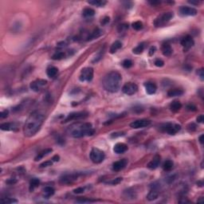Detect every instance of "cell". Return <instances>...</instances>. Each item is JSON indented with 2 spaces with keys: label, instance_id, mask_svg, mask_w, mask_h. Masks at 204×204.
Returning a JSON list of instances; mask_svg holds the SVG:
<instances>
[{
  "label": "cell",
  "instance_id": "5b68a950",
  "mask_svg": "<svg viewBox=\"0 0 204 204\" xmlns=\"http://www.w3.org/2000/svg\"><path fill=\"white\" fill-rule=\"evenodd\" d=\"M93 77H94V69L91 67H86L81 71L79 80L82 82L84 81L89 82L93 80Z\"/></svg>",
  "mask_w": 204,
  "mask_h": 204
},
{
  "label": "cell",
  "instance_id": "836d02e7",
  "mask_svg": "<svg viewBox=\"0 0 204 204\" xmlns=\"http://www.w3.org/2000/svg\"><path fill=\"white\" fill-rule=\"evenodd\" d=\"M173 167V162L171 161V160H166L165 162H164V163H163V170L164 171H171V170L172 169Z\"/></svg>",
  "mask_w": 204,
  "mask_h": 204
},
{
  "label": "cell",
  "instance_id": "8fae6325",
  "mask_svg": "<svg viewBox=\"0 0 204 204\" xmlns=\"http://www.w3.org/2000/svg\"><path fill=\"white\" fill-rule=\"evenodd\" d=\"M163 131L170 135H175L181 129V126L177 124H166L163 126Z\"/></svg>",
  "mask_w": 204,
  "mask_h": 204
},
{
  "label": "cell",
  "instance_id": "60d3db41",
  "mask_svg": "<svg viewBox=\"0 0 204 204\" xmlns=\"http://www.w3.org/2000/svg\"><path fill=\"white\" fill-rule=\"evenodd\" d=\"M76 202L80 203H94L95 201L91 200V199H77Z\"/></svg>",
  "mask_w": 204,
  "mask_h": 204
},
{
  "label": "cell",
  "instance_id": "e0dca14e",
  "mask_svg": "<svg viewBox=\"0 0 204 204\" xmlns=\"http://www.w3.org/2000/svg\"><path fill=\"white\" fill-rule=\"evenodd\" d=\"M160 160H161V157L159 156V155H156V156H154V158L148 163V167L149 169L154 170L157 168L159 167V163H160Z\"/></svg>",
  "mask_w": 204,
  "mask_h": 204
},
{
  "label": "cell",
  "instance_id": "c3c4849f",
  "mask_svg": "<svg viewBox=\"0 0 204 204\" xmlns=\"http://www.w3.org/2000/svg\"><path fill=\"white\" fill-rule=\"evenodd\" d=\"M125 27V29L126 30V29H128V25L127 24H125V25H120V26H119V31H122L123 30V28Z\"/></svg>",
  "mask_w": 204,
  "mask_h": 204
},
{
  "label": "cell",
  "instance_id": "2e32d148",
  "mask_svg": "<svg viewBox=\"0 0 204 204\" xmlns=\"http://www.w3.org/2000/svg\"><path fill=\"white\" fill-rule=\"evenodd\" d=\"M127 163H128V160L126 159H123L121 160H119V161H117V162L113 163V169L115 171H119L123 168H125L126 165H127Z\"/></svg>",
  "mask_w": 204,
  "mask_h": 204
},
{
  "label": "cell",
  "instance_id": "ac0fdd59",
  "mask_svg": "<svg viewBox=\"0 0 204 204\" xmlns=\"http://www.w3.org/2000/svg\"><path fill=\"white\" fill-rule=\"evenodd\" d=\"M128 150V146L124 143H118L113 148V151L117 154H122L125 153Z\"/></svg>",
  "mask_w": 204,
  "mask_h": 204
},
{
  "label": "cell",
  "instance_id": "f546056e",
  "mask_svg": "<svg viewBox=\"0 0 204 204\" xmlns=\"http://www.w3.org/2000/svg\"><path fill=\"white\" fill-rule=\"evenodd\" d=\"M95 14V11L92 8H85L82 11V15L85 18H91L94 16Z\"/></svg>",
  "mask_w": 204,
  "mask_h": 204
},
{
  "label": "cell",
  "instance_id": "9a60e30c",
  "mask_svg": "<svg viewBox=\"0 0 204 204\" xmlns=\"http://www.w3.org/2000/svg\"><path fill=\"white\" fill-rule=\"evenodd\" d=\"M180 12L184 16H195L197 14V10L190 7H182L180 9Z\"/></svg>",
  "mask_w": 204,
  "mask_h": 204
},
{
  "label": "cell",
  "instance_id": "8992f818",
  "mask_svg": "<svg viewBox=\"0 0 204 204\" xmlns=\"http://www.w3.org/2000/svg\"><path fill=\"white\" fill-rule=\"evenodd\" d=\"M174 16L172 12H167L163 13L162 15H160L158 18H156L155 21V25L156 26H161L167 23V22H169Z\"/></svg>",
  "mask_w": 204,
  "mask_h": 204
},
{
  "label": "cell",
  "instance_id": "4fadbf2b",
  "mask_svg": "<svg viewBox=\"0 0 204 204\" xmlns=\"http://www.w3.org/2000/svg\"><path fill=\"white\" fill-rule=\"evenodd\" d=\"M47 84V81L43 79H38L34 81L33 82L30 83V89L35 92H38L39 90L42 89V87L45 86Z\"/></svg>",
  "mask_w": 204,
  "mask_h": 204
},
{
  "label": "cell",
  "instance_id": "f907efd6",
  "mask_svg": "<svg viewBox=\"0 0 204 204\" xmlns=\"http://www.w3.org/2000/svg\"><path fill=\"white\" fill-rule=\"evenodd\" d=\"M59 159H60V157H59V156H58V155H56V156H54V157H53L52 160L54 161V162H57V161H58Z\"/></svg>",
  "mask_w": 204,
  "mask_h": 204
},
{
  "label": "cell",
  "instance_id": "7c38bea8",
  "mask_svg": "<svg viewBox=\"0 0 204 204\" xmlns=\"http://www.w3.org/2000/svg\"><path fill=\"white\" fill-rule=\"evenodd\" d=\"M180 43H181V45L183 47L184 51H187V50H188L189 49H190L193 46L194 44H195V42H194L193 38H191L190 35H187L184 38H182Z\"/></svg>",
  "mask_w": 204,
  "mask_h": 204
},
{
  "label": "cell",
  "instance_id": "4316f807",
  "mask_svg": "<svg viewBox=\"0 0 204 204\" xmlns=\"http://www.w3.org/2000/svg\"><path fill=\"white\" fill-rule=\"evenodd\" d=\"M121 46H122V43L120 41H116V42L113 43V45H111L109 51H110L111 54H114V53L117 51L118 49H120L121 48Z\"/></svg>",
  "mask_w": 204,
  "mask_h": 204
},
{
  "label": "cell",
  "instance_id": "603a6c76",
  "mask_svg": "<svg viewBox=\"0 0 204 204\" xmlns=\"http://www.w3.org/2000/svg\"><path fill=\"white\" fill-rule=\"evenodd\" d=\"M183 94V91L182 89H170L167 92V96L168 97H180L181 95Z\"/></svg>",
  "mask_w": 204,
  "mask_h": 204
},
{
  "label": "cell",
  "instance_id": "11a10c76",
  "mask_svg": "<svg viewBox=\"0 0 204 204\" xmlns=\"http://www.w3.org/2000/svg\"><path fill=\"white\" fill-rule=\"evenodd\" d=\"M7 183H16V180H8L7 181Z\"/></svg>",
  "mask_w": 204,
  "mask_h": 204
},
{
  "label": "cell",
  "instance_id": "b9f144b4",
  "mask_svg": "<svg viewBox=\"0 0 204 204\" xmlns=\"http://www.w3.org/2000/svg\"><path fill=\"white\" fill-rule=\"evenodd\" d=\"M155 65L157 67H162V66H164V62H163V61L160 60V59H156L155 61Z\"/></svg>",
  "mask_w": 204,
  "mask_h": 204
},
{
  "label": "cell",
  "instance_id": "44dd1931",
  "mask_svg": "<svg viewBox=\"0 0 204 204\" xmlns=\"http://www.w3.org/2000/svg\"><path fill=\"white\" fill-rule=\"evenodd\" d=\"M123 196L125 197L126 199H134L136 198V193L135 192V190H131V189H128L124 191Z\"/></svg>",
  "mask_w": 204,
  "mask_h": 204
},
{
  "label": "cell",
  "instance_id": "8d00e7d4",
  "mask_svg": "<svg viewBox=\"0 0 204 204\" xmlns=\"http://www.w3.org/2000/svg\"><path fill=\"white\" fill-rule=\"evenodd\" d=\"M122 65H123V66L125 67V69H128V68H130L132 66V62H131V60H129V59H126V60H125L123 62Z\"/></svg>",
  "mask_w": 204,
  "mask_h": 204
},
{
  "label": "cell",
  "instance_id": "ffe728a7",
  "mask_svg": "<svg viewBox=\"0 0 204 204\" xmlns=\"http://www.w3.org/2000/svg\"><path fill=\"white\" fill-rule=\"evenodd\" d=\"M161 50H162L163 54L166 57H169L171 56V54H172V48L171 46L167 44V43H164L163 45H162V48H161Z\"/></svg>",
  "mask_w": 204,
  "mask_h": 204
},
{
  "label": "cell",
  "instance_id": "52a82bcc",
  "mask_svg": "<svg viewBox=\"0 0 204 204\" xmlns=\"http://www.w3.org/2000/svg\"><path fill=\"white\" fill-rule=\"evenodd\" d=\"M122 91L123 93L126 95L131 96L135 94L137 91H138V86L135 83H131V82H128L126 83L122 88Z\"/></svg>",
  "mask_w": 204,
  "mask_h": 204
},
{
  "label": "cell",
  "instance_id": "bcb514c9",
  "mask_svg": "<svg viewBox=\"0 0 204 204\" xmlns=\"http://www.w3.org/2000/svg\"><path fill=\"white\" fill-rule=\"evenodd\" d=\"M156 46H152V47L150 48V49H149V55L152 56L155 53H156Z\"/></svg>",
  "mask_w": 204,
  "mask_h": 204
},
{
  "label": "cell",
  "instance_id": "1f68e13d",
  "mask_svg": "<svg viewBox=\"0 0 204 204\" xmlns=\"http://www.w3.org/2000/svg\"><path fill=\"white\" fill-rule=\"evenodd\" d=\"M39 183H40V180H38V179H36V178L33 179V180L30 181V191H33L36 187H38Z\"/></svg>",
  "mask_w": 204,
  "mask_h": 204
},
{
  "label": "cell",
  "instance_id": "db71d44e",
  "mask_svg": "<svg viewBox=\"0 0 204 204\" xmlns=\"http://www.w3.org/2000/svg\"><path fill=\"white\" fill-rule=\"evenodd\" d=\"M150 3L154 6V5H156V4H159L160 3V2H155V1H154V2H150Z\"/></svg>",
  "mask_w": 204,
  "mask_h": 204
},
{
  "label": "cell",
  "instance_id": "f6af8a7d",
  "mask_svg": "<svg viewBox=\"0 0 204 204\" xmlns=\"http://www.w3.org/2000/svg\"><path fill=\"white\" fill-rule=\"evenodd\" d=\"M198 75L199 76V77H200V79L202 80V81H203L204 79V73H203V69H200L199 70H198Z\"/></svg>",
  "mask_w": 204,
  "mask_h": 204
},
{
  "label": "cell",
  "instance_id": "484cf974",
  "mask_svg": "<svg viewBox=\"0 0 204 204\" xmlns=\"http://www.w3.org/2000/svg\"><path fill=\"white\" fill-rule=\"evenodd\" d=\"M52 151H53L52 149H50V148L45 149V150L42 151V152H41L40 153H38V156L35 157V161H38V160L42 159V158H44L45 156H46L47 155H49V153H51V152H52Z\"/></svg>",
  "mask_w": 204,
  "mask_h": 204
},
{
  "label": "cell",
  "instance_id": "cb8c5ba5",
  "mask_svg": "<svg viewBox=\"0 0 204 204\" xmlns=\"http://www.w3.org/2000/svg\"><path fill=\"white\" fill-rule=\"evenodd\" d=\"M43 195H44V197L45 198H49L51 197L52 195H54V189L52 187H45L43 188Z\"/></svg>",
  "mask_w": 204,
  "mask_h": 204
},
{
  "label": "cell",
  "instance_id": "9c48e42d",
  "mask_svg": "<svg viewBox=\"0 0 204 204\" xmlns=\"http://www.w3.org/2000/svg\"><path fill=\"white\" fill-rule=\"evenodd\" d=\"M88 117V113L86 112H77V113H73L70 114L65 119L64 123H67L69 121H77V120H81V119H84Z\"/></svg>",
  "mask_w": 204,
  "mask_h": 204
},
{
  "label": "cell",
  "instance_id": "d6986e66",
  "mask_svg": "<svg viewBox=\"0 0 204 204\" xmlns=\"http://www.w3.org/2000/svg\"><path fill=\"white\" fill-rule=\"evenodd\" d=\"M144 86H145V90L148 94L152 95V94H156V90H157V87H156V85L154 83L149 82V83L145 84Z\"/></svg>",
  "mask_w": 204,
  "mask_h": 204
},
{
  "label": "cell",
  "instance_id": "ee69618b",
  "mask_svg": "<svg viewBox=\"0 0 204 204\" xmlns=\"http://www.w3.org/2000/svg\"><path fill=\"white\" fill-rule=\"evenodd\" d=\"M85 192V187H77L73 190V193L75 194H81Z\"/></svg>",
  "mask_w": 204,
  "mask_h": 204
},
{
  "label": "cell",
  "instance_id": "f1b7e54d",
  "mask_svg": "<svg viewBox=\"0 0 204 204\" xmlns=\"http://www.w3.org/2000/svg\"><path fill=\"white\" fill-rule=\"evenodd\" d=\"M15 125L13 123H3L0 125V128L3 131H11L14 130Z\"/></svg>",
  "mask_w": 204,
  "mask_h": 204
},
{
  "label": "cell",
  "instance_id": "83f0119b",
  "mask_svg": "<svg viewBox=\"0 0 204 204\" xmlns=\"http://www.w3.org/2000/svg\"><path fill=\"white\" fill-rule=\"evenodd\" d=\"M102 34H103V31H102L101 30H100V29H96V30L88 37V39H87V40H88V41H91V40H93V39L99 38Z\"/></svg>",
  "mask_w": 204,
  "mask_h": 204
},
{
  "label": "cell",
  "instance_id": "e575fe53",
  "mask_svg": "<svg viewBox=\"0 0 204 204\" xmlns=\"http://www.w3.org/2000/svg\"><path fill=\"white\" fill-rule=\"evenodd\" d=\"M66 57V54L62 51H59V52L55 53L54 55L52 56V59L54 60H61V59L64 58Z\"/></svg>",
  "mask_w": 204,
  "mask_h": 204
},
{
  "label": "cell",
  "instance_id": "d4e9b609",
  "mask_svg": "<svg viewBox=\"0 0 204 204\" xmlns=\"http://www.w3.org/2000/svg\"><path fill=\"white\" fill-rule=\"evenodd\" d=\"M181 108H182V104L180 101H177V100L173 101L172 103L170 104V109L174 113H176L179 110H180Z\"/></svg>",
  "mask_w": 204,
  "mask_h": 204
},
{
  "label": "cell",
  "instance_id": "7dc6e473",
  "mask_svg": "<svg viewBox=\"0 0 204 204\" xmlns=\"http://www.w3.org/2000/svg\"><path fill=\"white\" fill-rule=\"evenodd\" d=\"M198 123H203V115H199L196 119Z\"/></svg>",
  "mask_w": 204,
  "mask_h": 204
},
{
  "label": "cell",
  "instance_id": "74e56055",
  "mask_svg": "<svg viewBox=\"0 0 204 204\" xmlns=\"http://www.w3.org/2000/svg\"><path fill=\"white\" fill-rule=\"evenodd\" d=\"M1 202L3 203H17L18 201L16 199H11V198H6L5 199H2Z\"/></svg>",
  "mask_w": 204,
  "mask_h": 204
},
{
  "label": "cell",
  "instance_id": "5bb4252c",
  "mask_svg": "<svg viewBox=\"0 0 204 204\" xmlns=\"http://www.w3.org/2000/svg\"><path fill=\"white\" fill-rule=\"evenodd\" d=\"M151 124V121L149 120H146V119H141V120H138V121H133L132 123L130 124L131 128H144V127H148V125Z\"/></svg>",
  "mask_w": 204,
  "mask_h": 204
},
{
  "label": "cell",
  "instance_id": "7a4b0ae2",
  "mask_svg": "<svg viewBox=\"0 0 204 204\" xmlns=\"http://www.w3.org/2000/svg\"><path fill=\"white\" fill-rule=\"evenodd\" d=\"M67 133L73 138H81L94 135V129L90 123L77 122L69 126L67 129Z\"/></svg>",
  "mask_w": 204,
  "mask_h": 204
},
{
  "label": "cell",
  "instance_id": "4dcf8cb0",
  "mask_svg": "<svg viewBox=\"0 0 204 204\" xmlns=\"http://www.w3.org/2000/svg\"><path fill=\"white\" fill-rule=\"evenodd\" d=\"M88 3L96 6L97 7H102L107 3V2L104 0H94V1H88Z\"/></svg>",
  "mask_w": 204,
  "mask_h": 204
},
{
  "label": "cell",
  "instance_id": "277c9868",
  "mask_svg": "<svg viewBox=\"0 0 204 204\" xmlns=\"http://www.w3.org/2000/svg\"><path fill=\"white\" fill-rule=\"evenodd\" d=\"M89 156L90 159L94 163H100L101 162H103V160L105 158V155H104V152H102L101 150L96 148L92 149Z\"/></svg>",
  "mask_w": 204,
  "mask_h": 204
},
{
  "label": "cell",
  "instance_id": "f35d334b",
  "mask_svg": "<svg viewBox=\"0 0 204 204\" xmlns=\"http://www.w3.org/2000/svg\"><path fill=\"white\" fill-rule=\"evenodd\" d=\"M53 163H54L53 160H47V161H45V162H43L42 163L40 164V167H42H42H47L52 166Z\"/></svg>",
  "mask_w": 204,
  "mask_h": 204
},
{
  "label": "cell",
  "instance_id": "d6a6232c",
  "mask_svg": "<svg viewBox=\"0 0 204 204\" xmlns=\"http://www.w3.org/2000/svg\"><path fill=\"white\" fill-rule=\"evenodd\" d=\"M144 43H140L136 48L133 49L132 52L135 54H140L144 51Z\"/></svg>",
  "mask_w": 204,
  "mask_h": 204
},
{
  "label": "cell",
  "instance_id": "9f6ffc18",
  "mask_svg": "<svg viewBox=\"0 0 204 204\" xmlns=\"http://www.w3.org/2000/svg\"><path fill=\"white\" fill-rule=\"evenodd\" d=\"M198 202H203V198L201 197L200 199H199V200H198Z\"/></svg>",
  "mask_w": 204,
  "mask_h": 204
},
{
  "label": "cell",
  "instance_id": "681fc988",
  "mask_svg": "<svg viewBox=\"0 0 204 204\" xmlns=\"http://www.w3.org/2000/svg\"><path fill=\"white\" fill-rule=\"evenodd\" d=\"M187 109L190 111H195L196 110V107L195 106H194V105H192V104H189V105H187Z\"/></svg>",
  "mask_w": 204,
  "mask_h": 204
},
{
  "label": "cell",
  "instance_id": "ab89813d",
  "mask_svg": "<svg viewBox=\"0 0 204 204\" xmlns=\"http://www.w3.org/2000/svg\"><path fill=\"white\" fill-rule=\"evenodd\" d=\"M122 181V178H117L115 180H112L110 182H108V184H112V185H117L118 183H120Z\"/></svg>",
  "mask_w": 204,
  "mask_h": 204
},
{
  "label": "cell",
  "instance_id": "f5cc1de1",
  "mask_svg": "<svg viewBox=\"0 0 204 204\" xmlns=\"http://www.w3.org/2000/svg\"><path fill=\"white\" fill-rule=\"evenodd\" d=\"M108 22H109V18L106 17L105 18H104V20H103V22H102V24H105V23H107Z\"/></svg>",
  "mask_w": 204,
  "mask_h": 204
},
{
  "label": "cell",
  "instance_id": "816d5d0a",
  "mask_svg": "<svg viewBox=\"0 0 204 204\" xmlns=\"http://www.w3.org/2000/svg\"><path fill=\"white\" fill-rule=\"evenodd\" d=\"M203 137H204V135L203 134V135H201L200 136H199V143H200L201 144H203Z\"/></svg>",
  "mask_w": 204,
  "mask_h": 204
},
{
  "label": "cell",
  "instance_id": "7402d4cb",
  "mask_svg": "<svg viewBox=\"0 0 204 204\" xmlns=\"http://www.w3.org/2000/svg\"><path fill=\"white\" fill-rule=\"evenodd\" d=\"M58 73V69L54 67V66H49L46 70V74L50 78H53V77L57 76Z\"/></svg>",
  "mask_w": 204,
  "mask_h": 204
},
{
  "label": "cell",
  "instance_id": "6da1fadb",
  "mask_svg": "<svg viewBox=\"0 0 204 204\" xmlns=\"http://www.w3.org/2000/svg\"><path fill=\"white\" fill-rule=\"evenodd\" d=\"M45 115L41 111H35L28 117L23 127V133L26 137L35 136L42 127Z\"/></svg>",
  "mask_w": 204,
  "mask_h": 204
},
{
  "label": "cell",
  "instance_id": "ba28073f",
  "mask_svg": "<svg viewBox=\"0 0 204 204\" xmlns=\"http://www.w3.org/2000/svg\"><path fill=\"white\" fill-rule=\"evenodd\" d=\"M79 173H70V174H66L60 178V183L62 184H69L72 183L73 181L78 178Z\"/></svg>",
  "mask_w": 204,
  "mask_h": 204
},
{
  "label": "cell",
  "instance_id": "3957f363",
  "mask_svg": "<svg viewBox=\"0 0 204 204\" xmlns=\"http://www.w3.org/2000/svg\"><path fill=\"white\" fill-rule=\"evenodd\" d=\"M122 77L117 71H112L105 75L103 79V86L104 89L110 93H117L121 85Z\"/></svg>",
  "mask_w": 204,
  "mask_h": 204
},
{
  "label": "cell",
  "instance_id": "7bdbcfd3",
  "mask_svg": "<svg viewBox=\"0 0 204 204\" xmlns=\"http://www.w3.org/2000/svg\"><path fill=\"white\" fill-rule=\"evenodd\" d=\"M8 114H9V111L8 110L3 111V112H1V113H0V118H1V119L7 118V117H8Z\"/></svg>",
  "mask_w": 204,
  "mask_h": 204
},
{
  "label": "cell",
  "instance_id": "30bf717a",
  "mask_svg": "<svg viewBox=\"0 0 204 204\" xmlns=\"http://www.w3.org/2000/svg\"><path fill=\"white\" fill-rule=\"evenodd\" d=\"M159 185H156V183H154L151 186V190L147 195V199L148 201H153L156 199L159 196Z\"/></svg>",
  "mask_w": 204,
  "mask_h": 204
},
{
  "label": "cell",
  "instance_id": "d590c367",
  "mask_svg": "<svg viewBox=\"0 0 204 204\" xmlns=\"http://www.w3.org/2000/svg\"><path fill=\"white\" fill-rule=\"evenodd\" d=\"M132 28L134 30H141L142 28H143V23L140 21L135 22L132 23Z\"/></svg>",
  "mask_w": 204,
  "mask_h": 204
}]
</instances>
